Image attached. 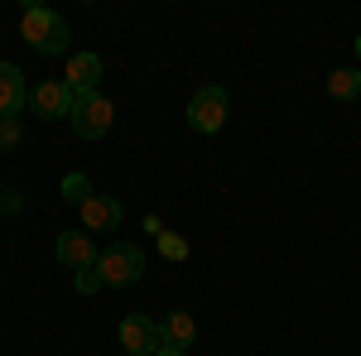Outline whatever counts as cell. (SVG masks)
Listing matches in <instances>:
<instances>
[{
    "instance_id": "cell-6",
    "label": "cell",
    "mask_w": 361,
    "mask_h": 356,
    "mask_svg": "<svg viewBox=\"0 0 361 356\" xmlns=\"http://www.w3.org/2000/svg\"><path fill=\"white\" fill-rule=\"evenodd\" d=\"M121 347H126V356H154L164 347V342H159V323L145 318V313L121 318Z\"/></svg>"
},
{
    "instance_id": "cell-7",
    "label": "cell",
    "mask_w": 361,
    "mask_h": 356,
    "mask_svg": "<svg viewBox=\"0 0 361 356\" xmlns=\"http://www.w3.org/2000/svg\"><path fill=\"white\" fill-rule=\"evenodd\" d=\"M54 255H58V265H68V270H92L102 250L92 241V231H63L54 241Z\"/></svg>"
},
{
    "instance_id": "cell-19",
    "label": "cell",
    "mask_w": 361,
    "mask_h": 356,
    "mask_svg": "<svg viewBox=\"0 0 361 356\" xmlns=\"http://www.w3.org/2000/svg\"><path fill=\"white\" fill-rule=\"evenodd\" d=\"M357 58H361V34H357Z\"/></svg>"
},
{
    "instance_id": "cell-4",
    "label": "cell",
    "mask_w": 361,
    "mask_h": 356,
    "mask_svg": "<svg viewBox=\"0 0 361 356\" xmlns=\"http://www.w3.org/2000/svg\"><path fill=\"white\" fill-rule=\"evenodd\" d=\"M188 125L197 135H217L226 125V92L222 87H197L188 102Z\"/></svg>"
},
{
    "instance_id": "cell-8",
    "label": "cell",
    "mask_w": 361,
    "mask_h": 356,
    "mask_svg": "<svg viewBox=\"0 0 361 356\" xmlns=\"http://www.w3.org/2000/svg\"><path fill=\"white\" fill-rule=\"evenodd\" d=\"M78 212H82V226L92 231V236H97V231H116L121 217H126V207H121L116 197H106V192H92Z\"/></svg>"
},
{
    "instance_id": "cell-13",
    "label": "cell",
    "mask_w": 361,
    "mask_h": 356,
    "mask_svg": "<svg viewBox=\"0 0 361 356\" xmlns=\"http://www.w3.org/2000/svg\"><path fill=\"white\" fill-rule=\"evenodd\" d=\"M63 197H68L73 207H82L87 197H92V183H87L82 173H68V178H63Z\"/></svg>"
},
{
    "instance_id": "cell-1",
    "label": "cell",
    "mask_w": 361,
    "mask_h": 356,
    "mask_svg": "<svg viewBox=\"0 0 361 356\" xmlns=\"http://www.w3.org/2000/svg\"><path fill=\"white\" fill-rule=\"evenodd\" d=\"M20 34H25L29 49L44 54V58L68 54V20L54 15L49 5H25V15H20Z\"/></svg>"
},
{
    "instance_id": "cell-10",
    "label": "cell",
    "mask_w": 361,
    "mask_h": 356,
    "mask_svg": "<svg viewBox=\"0 0 361 356\" xmlns=\"http://www.w3.org/2000/svg\"><path fill=\"white\" fill-rule=\"evenodd\" d=\"M29 106V87H25V73L15 63H0V121L5 116H20Z\"/></svg>"
},
{
    "instance_id": "cell-16",
    "label": "cell",
    "mask_w": 361,
    "mask_h": 356,
    "mask_svg": "<svg viewBox=\"0 0 361 356\" xmlns=\"http://www.w3.org/2000/svg\"><path fill=\"white\" fill-rule=\"evenodd\" d=\"M97 289H106L102 274H97V270H78V294H97Z\"/></svg>"
},
{
    "instance_id": "cell-14",
    "label": "cell",
    "mask_w": 361,
    "mask_h": 356,
    "mask_svg": "<svg viewBox=\"0 0 361 356\" xmlns=\"http://www.w3.org/2000/svg\"><path fill=\"white\" fill-rule=\"evenodd\" d=\"M159 255L164 260H188V241L178 231H159Z\"/></svg>"
},
{
    "instance_id": "cell-5",
    "label": "cell",
    "mask_w": 361,
    "mask_h": 356,
    "mask_svg": "<svg viewBox=\"0 0 361 356\" xmlns=\"http://www.w3.org/2000/svg\"><path fill=\"white\" fill-rule=\"evenodd\" d=\"M116 121V106L102 97V92H92V97H78V106H73V130L82 140H102L111 130Z\"/></svg>"
},
{
    "instance_id": "cell-2",
    "label": "cell",
    "mask_w": 361,
    "mask_h": 356,
    "mask_svg": "<svg viewBox=\"0 0 361 356\" xmlns=\"http://www.w3.org/2000/svg\"><path fill=\"white\" fill-rule=\"evenodd\" d=\"M92 270L102 274L106 289H126V284H135L140 274H145V250L130 246V241H116V246H106L102 255H97Z\"/></svg>"
},
{
    "instance_id": "cell-17",
    "label": "cell",
    "mask_w": 361,
    "mask_h": 356,
    "mask_svg": "<svg viewBox=\"0 0 361 356\" xmlns=\"http://www.w3.org/2000/svg\"><path fill=\"white\" fill-rule=\"evenodd\" d=\"M20 207H25V197H20V192H15V188H0V212H5V217H15Z\"/></svg>"
},
{
    "instance_id": "cell-12",
    "label": "cell",
    "mask_w": 361,
    "mask_h": 356,
    "mask_svg": "<svg viewBox=\"0 0 361 356\" xmlns=\"http://www.w3.org/2000/svg\"><path fill=\"white\" fill-rule=\"evenodd\" d=\"M328 97L333 102H357L361 97V68H337V73H328Z\"/></svg>"
},
{
    "instance_id": "cell-11",
    "label": "cell",
    "mask_w": 361,
    "mask_h": 356,
    "mask_svg": "<svg viewBox=\"0 0 361 356\" xmlns=\"http://www.w3.org/2000/svg\"><path fill=\"white\" fill-rule=\"evenodd\" d=\"M193 337H197V323H193V313H188V308H173V313L159 318V342H164V347L188 352V347H193Z\"/></svg>"
},
{
    "instance_id": "cell-3",
    "label": "cell",
    "mask_w": 361,
    "mask_h": 356,
    "mask_svg": "<svg viewBox=\"0 0 361 356\" xmlns=\"http://www.w3.org/2000/svg\"><path fill=\"white\" fill-rule=\"evenodd\" d=\"M29 106L39 111L44 121H73L78 97H73V87L63 82V78H44L39 87H29Z\"/></svg>"
},
{
    "instance_id": "cell-9",
    "label": "cell",
    "mask_w": 361,
    "mask_h": 356,
    "mask_svg": "<svg viewBox=\"0 0 361 356\" xmlns=\"http://www.w3.org/2000/svg\"><path fill=\"white\" fill-rule=\"evenodd\" d=\"M63 82L73 87V97H92L97 82H102V58H97V54H73V58H68Z\"/></svg>"
},
{
    "instance_id": "cell-18",
    "label": "cell",
    "mask_w": 361,
    "mask_h": 356,
    "mask_svg": "<svg viewBox=\"0 0 361 356\" xmlns=\"http://www.w3.org/2000/svg\"><path fill=\"white\" fill-rule=\"evenodd\" d=\"M154 356H188V352H178V347H159Z\"/></svg>"
},
{
    "instance_id": "cell-15",
    "label": "cell",
    "mask_w": 361,
    "mask_h": 356,
    "mask_svg": "<svg viewBox=\"0 0 361 356\" xmlns=\"http://www.w3.org/2000/svg\"><path fill=\"white\" fill-rule=\"evenodd\" d=\"M25 140V125H20V116H5L0 121V149H15Z\"/></svg>"
}]
</instances>
